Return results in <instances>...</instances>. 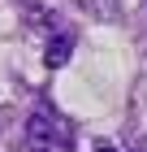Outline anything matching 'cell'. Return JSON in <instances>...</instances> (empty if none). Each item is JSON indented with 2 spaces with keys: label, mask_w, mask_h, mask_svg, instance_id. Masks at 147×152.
<instances>
[{
  "label": "cell",
  "mask_w": 147,
  "mask_h": 152,
  "mask_svg": "<svg viewBox=\"0 0 147 152\" xmlns=\"http://www.w3.org/2000/svg\"><path fill=\"white\" fill-rule=\"evenodd\" d=\"M52 143H69V130H65V122H61L48 104H39V109L30 113V148L48 152Z\"/></svg>",
  "instance_id": "6da1fadb"
},
{
  "label": "cell",
  "mask_w": 147,
  "mask_h": 152,
  "mask_svg": "<svg viewBox=\"0 0 147 152\" xmlns=\"http://www.w3.org/2000/svg\"><path fill=\"white\" fill-rule=\"evenodd\" d=\"M74 4L87 9L91 18H108V13H113V0H74Z\"/></svg>",
  "instance_id": "3957f363"
},
{
  "label": "cell",
  "mask_w": 147,
  "mask_h": 152,
  "mask_svg": "<svg viewBox=\"0 0 147 152\" xmlns=\"http://www.w3.org/2000/svg\"><path fill=\"white\" fill-rule=\"evenodd\" d=\"M95 152H117V148H113V143H104V139H100V143H95Z\"/></svg>",
  "instance_id": "277c9868"
},
{
  "label": "cell",
  "mask_w": 147,
  "mask_h": 152,
  "mask_svg": "<svg viewBox=\"0 0 147 152\" xmlns=\"http://www.w3.org/2000/svg\"><path fill=\"white\" fill-rule=\"evenodd\" d=\"M30 152H39V148H30Z\"/></svg>",
  "instance_id": "5b68a950"
},
{
  "label": "cell",
  "mask_w": 147,
  "mask_h": 152,
  "mask_svg": "<svg viewBox=\"0 0 147 152\" xmlns=\"http://www.w3.org/2000/svg\"><path fill=\"white\" fill-rule=\"evenodd\" d=\"M69 52H74V31H61L52 44H48V52H43V61H48V70H61L69 61Z\"/></svg>",
  "instance_id": "7a4b0ae2"
}]
</instances>
